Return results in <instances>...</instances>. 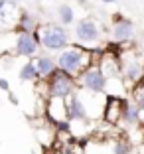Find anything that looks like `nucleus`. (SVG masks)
Returning <instances> with one entry per match:
<instances>
[{
	"label": "nucleus",
	"instance_id": "obj_1",
	"mask_svg": "<svg viewBox=\"0 0 144 154\" xmlns=\"http://www.w3.org/2000/svg\"><path fill=\"white\" fill-rule=\"evenodd\" d=\"M91 54L89 50H79V48H67V50H63L57 57V67L63 69L65 73L69 75H75V73H81L85 69L91 67Z\"/></svg>",
	"mask_w": 144,
	"mask_h": 154
},
{
	"label": "nucleus",
	"instance_id": "obj_2",
	"mask_svg": "<svg viewBox=\"0 0 144 154\" xmlns=\"http://www.w3.org/2000/svg\"><path fill=\"white\" fill-rule=\"evenodd\" d=\"M40 38V45L50 51H57V50H65L69 44L67 38V30L61 24H44L41 30L38 32Z\"/></svg>",
	"mask_w": 144,
	"mask_h": 154
},
{
	"label": "nucleus",
	"instance_id": "obj_3",
	"mask_svg": "<svg viewBox=\"0 0 144 154\" xmlns=\"http://www.w3.org/2000/svg\"><path fill=\"white\" fill-rule=\"evenodd\" d=\"M75 91V79L73 75L65 73L63 69H55L47 79V95L51 99H67Z\"/></svg>",
	"mask_w": 144,
	"mask_h": 154
},
{
	"label": "nucleus",
	"instance_id": "obj_4",
	"mask_svg": "<svg viewBox=\"0 0 144 154\" xmlns=\"http://www.w3.org/2000/svg\"><path fill=\"white\" fill-rule=\"evenodd\" d=\"M79 83H81V87H85L91 93H103L107 89V77H105V73L99 67H95V65H91L89 69L79 73Z\"/></svg>",
	"mask_w": 144,
	"mask_h": 154
},
{
	"label": "nucleus",
	"instance_id": "obj_5",
	"mask_svg": "<svg viewBox=\"0 0 144 154\" xmlns=\"http://www.w3.org/2000/svg\"><path fill=\"white\" fill-rule=\"evenodd\" d=\"M40 50V38L36 34H16L14 38V54L24 55V57H34Z\"/></svg>",
	"mask_w": 144,
	"mask_h": 154
},
{
	"label": "nucleus",
	"instance_id": "obj_6",
	"mask_svg": "<svg viewBox=\"0 0 144 154\" xmlns=\"http://www.w3.org/2000/svg\"><path fill=\"white\" fill-rule=\"evenodd\" d=\"M75 38L81 42V44H93V42H99L101 30L93 20L83 18L75 24Z\"/></svg>",
	"mask_w": 144,
	"mask_h": 154
},
{
	"label": "nucleus",
	"instance_id": "obj_7",
	"mask_svg": "<svg viewBox=\"0 0 144 154\" xmlns=\"http://www.w3.org/2000/svg\"><path fill=\"white\" fill-rule=\"evenodd\" d=\"M122 107H124V99H118V97L111 95L105 101V109H103V119L109 125H115L122 119Z\"/></svg>",
	"mask_w": 144,
	"mask_h": 154
},
{
	"label": "nucleus",
	"instance_id": "obj_8",
	"mask_svg": "<svg viewBox=\"0 0 144 154\" xmlns=\"http://www.w3.org/2000/svg\"><path fill=\"white\" fill-rule=\"evenodd\" d=\"M132 38H134V22L130 18H122L121 22H117L113 26V40L117 44L130 42Z\"/></svg>",
	"mask_w": 144,
	"mask_h": 154
},
{
	"label": "nucleus",
	"instance_id": "obj_9",
	"mask_svg": "<svg viewBox=\"0 0 144 154\" xmlns=\"http://www.w3.org/2000/svg\"><path fill=\"white\" fill-rule=\"evenodd\" d=\"M87 109L81 97L71 95L67 101V121H85L87 119Z\"/></svg>",
	"mask_w": 144,
	"mask_h": 154
},
{
	"label": "nucleus",
	"instance_id": "obj_10",
	"mask_svg": "<svg viewBox=\"0 0 144 154\" xmlns=\"http://www.w3.org/2000/svg\"><path fill=\"white\" fill-rule=\"evenodd\" d=\"M16 32L20 34H36L38 32V18L32 12H20L16 22Z\"/></svg>",
	"mask_w": 144,
	"mask_h": 154
},
{
	"label": "nucleus",
	"instance_id": "obj_11",
	"mask_svg": "<svg viewBox=\"0 0 144 154\" xmlns=\"http://www.w3.org/2000/svg\"><path fill=\"white\" fill-rule=\"evenodd\" d=\"M36 67L41 79H50V75L57 69V63L51 55H38L36 57Z\"/></svg>",
	"mask_w": 144,
	"mask_h": 154
},
{
	"label": "nucleus",
	"instance_id": "obj_12",
	"mask_svg": "<svg viewBox=\"0 0 144 154\" xmlns=\"http://www.w3.org/2000/svg\"><path fill=\"white\" fill-rule=\"evenodd\" d=\"M101 71L105 73V77H115L122 71V65L118 63L117 55H111V54H105L103 55V61H101Z\"/></svg>",
	"mask_w": 144,
	"mask_h": 154
},
{
	"label": "nucleus",
	"instance_id": "obj_13",
	"mask_svg": "<svg viewBox=\"0 0 144 154\" xmlns=\"http://www.w3.org/2000/svg\"><path fill=\"white\" fill-rule=\"evenodd\" d=\"M122 75H124L126 81L134 83V81H138V79H142L144 67L138 63V61H128L126 65H122Z\"/></svg>",
	"mask_w": 144,
	"mask_h": 154
},
{
	"label": "nucleus",
	"instance_id": "obj_14",
	"mask_svg": "<svg viewBox=\"0 0 144 154\" xmlns=\"http://www.w3.org/2000/svg\"><path fill=\"white\" fill-rule=\"evenodd\" d=\"M122 121H124L128 127H134V125L140 122V109L134 103L124 101V107H122Z\"/></svg>",
	"mask_w": 144,
	"mask_h": 154
},
{
	"label": "nucleus",
	"instance_id": "obj_15",
	"mask_svg": "<svg viewBox=\"0 0 144 154\" xmlns=\"http://www.w3.org/2000/svg\"><path fill=\"white\" fill-rule=\"evenodd\" d=\"M18 12V4L14 0H0V22H10Z\"/></svg>",
	"mask_w": 144,
	"mask_h": 154
},
{
	"label": "nucleus",
	"instance_id": "obj_16",
	"mask_svg": "<svg viewBox=\"0 0 144 154\" xmlns=\"http://www.w3.org/2000/svg\"><path fill=\"white\" fill-rule=\"evenodd\" d=\"M57 18L61 22V26H69L75 22V12L69 4H59L57 6Z\"/></svg>",
	"mask_w": 144,
	"mask_h": 154
},
{
	"label": "nucleus",
	"instance_id": "obj_17",
	"mask_svg": "<svg viewBox=\"0 0 144 154\" xmlns=\"http://www.w3.org/2000/svg\"><path fill=\"white\" fill-rule=\"evenodd\" d=\"M20 79H22V81H38V79H41L40 73H38L36 63L28 61L26 65H22V69H20Z\"/></svg>",
	"mask_w": 144,
	"mask_h": 154
},
{
	"label": "nucleus",
	"instance_id": "obj_18",
	"mask_svg": "<svg viewBox=\"0 0 144 154\" xmlns=\"http://www.w3.org/2000/svg\"><path fill=\"white\" fill-rule=\"evenodd\" d=\"M130 140H126V138H121L113 144V154H130Z\"/></svg>",
	"mask_w": 144,
	"mask_h": 154
},
{
	"label": "nucleus",
	"instance_id": "obj_19",
	"mask_svg": "<svg viewBox=\"0 0 144 154\" xmlns=\"http://www.w3.org/2000/svg\"><path fill=\"white\" fill-rule=\"evenodd\" d=\"M134 105L140 109V113L144 111V85L138 87V91H136V95H134Z\"/></svg>",
	"mask_w": 144,
	"mask_h": 154
},
{
	"label": "nucleus",
	"instance_id": "obj_20",
	"mask_svg": "<svg viewBox=\"0 0 144 154\" xmlns=\"http://www.w3.org/2000/svg\"><path fill=\"white\" fill-rule=\"evenodd\" d=\"M0 89L6 91V93H10V83L6 81V79H2V77H0Z\"/></svg>",
	"mask_w": 144,
	"mask_h": 154
},
{
	"label": "nucleus",
	"instance_id": "obj_21",
	"mask_svg": "<svg viewBox=\"0 0 144 154\" xmlns=\"http://www.w3.org/2000/svg\"><path fill=\"white\" fill-rule=\"evenodd\" d=\"M8 97H10V103H12V105H18V97L14 95L12 91H10V93H8Z\"/></svg>",
	"mask_w": 144,
	"mask_h": 154
},
{
	"label": "nucleus",
	"instance_id": "obj_22",
	"mask_svg": "<svg viewBox=\"0 0 144 154\" xmlns=\"http://www.w3.org/2000/svg\"><path fill=\"white\" fill-rule=\"evenodd\" d=\"M101 2H105V4H115L117 0H101Z\"/></svg>",
	"mask_w": 144,
	"mask_h": 154
},
{
	"label": "nucleus",
	"instance_id": "obj_23",
	"mask_svg": "<svg viewBox=\"0 0 144 154\" xmlns=\"http://www.w3.org/2000/svg\"><path fill=\"white\" fill-rule=\"evenodd\" d=\"M14 2H24V0H14Z\"/></svg>",
	"mask_w": 144,
	"mask_h": 154
}]
</instances>
